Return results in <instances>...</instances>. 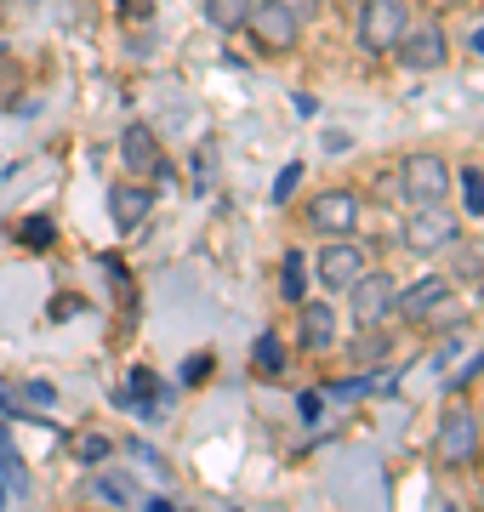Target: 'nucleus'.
<instances>
[{
    "mask_svg": "<svg viewBox=\"0 0 484 512\" xmlns=\"http://www.w3.org/2000/svg\"><path fill=\"white\" fill-rule=\"evenodd\" d=\"M245 29L257 35L262 52H297V40H302V18L285 6V0H251Z\"/></svg>",
    "mask_w": 484,
    "mask_h": 512,
    "instance_id": "nucleus-1",
    "label": "nucleus"
},
{
    "mask_svg": "<svg viewBox=\"0 0 484 512\" xmlns=\"http://www.w3.org/2000/svg\"><path fill=\"white\" fill-rule=\"evenodd\" d=\"M456 245V217H450V205L445 200H433V205H416L405 217V251L416 256H439Z\"/></svg>",
    "mask_w": 484,
    "mask_h": 512,
    "instance_id": "nucleus-2",
    "label": "nucleus"
},
{
    "mask_svg": "<svg viewBox=\"0 0 484 512\" xmlns=\"http://www.w3.org/2000/svg\"><path fill=\"white\" fill-rule=\"evenodd\" d=\"M405 29H410L405 0H365L359 6V46L365 52H393Z\"/></svg>",
    "mask_w": 484,
    "mask_h": 512,
    "instance_id": "nucleus-3",
    "label": "nucleus"
},
{
    "mask_svg": "<svg viewBox=\"0 0 484 512\" xmlns=\"http://www.w3.org/2000/svg\"><path fill=\"white\" fill-rule=\"evenodd\" d=\"M393 296H399L393 274H382V268H365V274L348 285V302H354V325H359V330H376V325H382V319L393 313Z\"/></svg>",
    "mask_w": 484,
    "mask_h": 512,
    "instance_id": "nucleus-4",
    "label": "nucleus"
},
{
    "mask_svg": "<svg viewBox=\"0 0 484 512\" xmlns=\"http://www.w3.org/2000/svg\"><path fill=\"white\" fill-rule=\"evenodd\" d=\"M399 194H405L410 205H433L450 194V165L439 160V154H410L405 165H399Z\"/></svg>",
    "mask_w": 484,
    "mask_h": 512,
    "instance_id": "nucleus-5",
    "label": "nucleus"
},
{
    "mask_svg": "<svg viewBox=\"0 0 484 512\" xmlns=\"http://www.w3.org/2000/svg\"><path fill=\"white\" fill-rule=\"evenodd\" d=\"M308 222H314V234H354L359 228V194L354 188H325V194H314V205H308Z\"/></svg>",
    "mask_w": 484,
    "mask_h": 512,
    "instance_id": "nucleus-6",
    "label": "nucleus"
},
{
    "mask_svg": "<svg viewBox=\"0 0 484 512\" xmlns=\"http://www.w3.org/2000/svg\"><path fill=\"white\" fill-rule=\"evenodd\" d=\"M120 165H126L137 183L166 177V148H160V137H154L149 126H126L120 131Z\"/></svg>",
    "mask_w": 484,
    "mask_h": 512,
    "instance_id": "nucleus-7",
    "label": "nucleus"
},
{
    "mask_svg": "<svg viewBox=\"0 0 484 512\" xmlns=\"http://www.w3.org/2000/svg\"><path fill=\"white\" fill-rule=\"evenodd\" d=\"M439 456H445L450 467H467V461L479 456V421H473L467 404H450L445 421H439Z\"/></svg>",
    "mask_w": 484,
    "mask_h": 512,
    "instance_id": "nucleus-8",
    "label": "nucleus"
},
{
    "mask_svg": "<svg viewBox=\"0 0 484 512\" xmlns=\"http://www.w3.org/2000/svg\"><path fill=\"white\" fill-rule=\"evenodd\" d=\"M445 29L439 23H422V29H405L399 35V46H393V57L405 63V69H416V74H428V69H439L445 63Z\"/></svg>",
    "mask_w": 484,
    "mask_h": 512,
    "instance_id": "nucleus-9",
    "label": "nucleus"
},
{
    "mask_svg": "<svg viewBox=\"0 0 484 512\" xmlns=\"http://www.w3.org/2000/svg\"><path fill=\"white\" fill-rule=\"evenodd\" d=\"M314 274H319V285H325V291H348V285L365 274V251H359V245H348V239H331V245L319 251Z\"/></svg>",
    "mask_w": 484,
    "mask_h": 512,
    "instance_id": "nucleus-10",
    "label": "nucleus"
},
{
    "mask_svg": "<svg viewBox=\"0 0 484 512\" xmlns=\"http://www.w3.org/2000/svg\"><path fill=\"white\" fill-rule=\"evenodd\" d=\"M450 302V279L445 274H428V279H416L410 291L393 296V308L405 313V319H433V313Z\"/></svg>",
    "mask_w": 484,
    "mask_h": 512,
    "instance_id": "nucleus-11",
    "label": "nucleus"
},
{
    "mask_svg": "<svg viewBox=\"0 0 484 512\" xmlns=\"http://www.w3.org/2000/svg\"><path fill=\"white\" fill-rule=\"evenodd\" d=\"M302 308V319H297V342L308 353H331V342H336V319H331V308L325 302H297Z\"/></svg>",
    "mask_w": 484,
    "mask_h": 512,
    "instance_id": "nucleus-12",
    "label": "nucleus"
},
{
    "mask_svg": "<svg viewBox=\"0 0 484 512\" xmlns=\"http://www.w3.org/2000/svg\"><path fill=\"white\" fill-rule=\"evenodd\" d=\"M149 188H137V183H120V188H109V217H114V228H137V222L149 217Z\"/></svg>",
    "mask_w": 484,
    "mask_h": 512,
    "instance_id": "nucleus-13",
    "label": "nucleus"
},
{
    "mask_svg": "<svg viewBox=\"0 0 484 512\" xmlns=\"http://www.w3.org/2000/svg\"><path fill=\"white\" fill-rule=\"evenodd\" d=\"M23 495H29V467H23V456L12 450L6 427H0V501H23Z\"/></svg>",
    "mask_w": 484,
    "mask_h": 512,
    "instance_id": "nucleus-14",
    "label": "nucleus"
},
{
    "mask_svg": "<svg viewBox=\"0 0 484 512\" xmlns=\"http://www.w3.org/2000/svg\"><path fill=\"white\" fill-rule=\"evenodd\" d=\"M200 12H205L211 29L234 35V29H245V18H251V0H200Z\"/></svg>",
    "mask_w": 484,
    "mask_h": 512,
    "instance_id": "nucleus-15",
    "label": "nucleus"
},
{
    "mask_svg": "<svg viewBox=\"0 0 484 512\" xmlns=\"http://www.w3.org/2000/svg\"><path fill=\"white\" fill-rule=\"evenodd\" d=\"M280 296H285V302H308V256H302V251H285Z\"/></svg>",
    "mask_w": 484,
    "mask_h": 512,
    "instance_id": "nucleus-16",
    "label": "nucleus"
},
{
    "mask_svg": "<svg viewBox=\"0 0 484 512\" xmlns=\"http://www.w3.org/2000/svg\"><path fill=\"white\" fill-rule=\"evenodd\" d=\"M251 365H257V376H280L285 370V342L274 330H262L257 342H251Z\"/></svg>",
    "mask_w": 484,
    "mask_h": 512,
    "instance_id": "nucleus-17",
    "label": "nucleus"
},
{
    "mask_svg": "<svg viewBox=\"0 0 484 512\" xmlns=\"http://www.w3.org/2000/svg\"><path fill=\"white\" fill-rule=\"evenodd\" d=\"M97 495H103V501H120V507H131V501H149V495H143V484H137L131 473H103V478H97Z\"/></svg>",
    "mask_w": 484,
    "mask_h": 512,
    "instance_id": "nucleus-18",
    "label": "nucleus"
},
{
    "mask_svg": "<svg viewBox=\"0 0 484 512\" xmlns=\"http://www.w3.org/2000/svg\"><path fill=\"white\" fill-rule=\"evenodd\" d=\"M456 183H462V211L467 217H484V171L479 165H462Z\"/></svg>",
    "mask_w": 484,
    "mask_h": 512,
    "instance_id": "nucleus-19",
    "label": "nucleus"
},
{
    "mask_svg": "<svg viewBox=\"0 0 484 512\" xmlns=\"http://www.w3.org/2000/svg\"><path fill=\"white\" fill-rule=\"evenodd\" d=\"M18 239L29 245V251H46V245L57 239V228H52V217H23L18 222Z\"/></svg>",
    "mask_w": 484,
    "mask_h": 512,
    "instance_id": "nucleus-20",
    "label": "nucleus"
},
{
    "mask_svg": "<svg viewBox=\"0 0 484 512\" xmlns=\"http://www.w3.org/2000/svg\"><path fill=\"white\" fill-rule=\"evenodd\" d=\"M18 399L29 404V410H52V404H57V387H52V382H23ZM29 421H35V416H29Z\"/></svg>",
    "mask_w": 484,
    "mask_h": 512,
    "instance_id": "nucleus-21",
    "label": "nucleus"
},
{
    "mask_svg": "<svg viewBox=\"0 0 484 512\" xmlns=\"http://www.w3.org/2000/svg\"><path fill=\"white\" fill-rule=\"evenodd\" d=\"M297 183H302V165L291 160V165L280 171V177H274V205H285V200H291V194H297Z\"/></svg>",
    "mask_w": 484,
    "mask_h": 512,
    "instance_id": "nucleus-22",
    "label": "nucleus"
},
{
    "mask_svg": "<svg viewBox=\"0 0 484 512\" xmlns=\"http://www.w3.org/2000/svg\"><path fill=\"white\" fill-rule=\"evenodd\" d=\"M205 376H211V353H194V359L183 365V382H188V387H200Z\"/></svg>",
    "mask_w": 484,
    "mask_h": 512,
    "instance_id": "nucleus-23",
    "label": "nucleus"
},
{
    "mask_svg": "<svg viewBox=\"0 0 484 512\" xmlns=\"http://www.w3.org/2000/svg\"><path fill=\"white\" fill-rule=\"evenodd\" d=\"M109 450H114V444L103 439V433H92V439H80V461H103Z\"/></svg>",
    "mask_w": 484,
    "mask_h": 512,
    "instance_id": "nucleus-24",
    "label": "nucleus"
},
{
    "mask_svg": "<svg viewBox=\"0 0 484 512\" xmlns=\"http://www.w3.org/2000/svg\"><path fill=\"white\" fill-rule=\"evenodd\" d=\"M297 410H302L308 421H319V416H325V393H302V399H297Z\"/></svg>",
    "mask_w": 484,
    "mask_h": 512,
    "instance_id": "nucleus-25",
    "label": "nucleus"
},
{
    "mask_svg": "<svg viewBox=\"0 0 484 512\" xmlns=\"http://www.w3.org/2000/svg\"><path fill=\"white\" fill-rule=\"evenodd\" d=\"M479 370H484V353H473V359H467V365L456 370V376H450V387H467L473 376H479Z\"/></svg>",
    "mask_w": 484,
    "mask_h": 512,
    "instance_id": "nucleus-26",
    "label": "nucleus"
},
{
    "mask_svg": "<svg viewBox=\"0 0 484 512\" xmlns=\"http://www.w3.org/2000/svg\"><path fill=\"white\" fill-rule=\"evenodd\" d=\"M120 12H126V18H137V23H149L154 18V0H120Z\"/></svg>",
    "mask_w": 484,
    "mask_h": 512,
    "instance_id": "nucleus-27",
    "label": "nucleus"
},
{
    "mask_svg": "<svg viewBox=\"0 0 484 512\" xmlns=\"http://www.w3.org/2000/svg\"><path fill=\"white\" fill-rule=\"evenodd\" d=\"M285 6H291L297 18H319V12H325V0H285Z\"/></svg>",
    "mask_w": 484,
    "mask_h": 512,
    "instance_id": "nucleus-28",
    "label": "nucleus"
},
{
    "mask_svg": "<svg viewBox=\"0 0 484 512\" xmlns=\"http://www.w3.org/2000/svg\"><path fill=\"white\" fill-rule=\"evenodd\" d=\"M131 456H137V461H149V467H154V473H160V478H166V473H171V467H166V461H160V456H154L149 444H137V450H131Z\"/></svg>",
    "mask_w": 484,
    "mask_h": 512,
    "instance_id": "nucleus-29",
    "label": "nucleus"
},
{
    "mask_svg": "<svg viewBox=\"0 0 484 512\" xmlns=\"http://www.w3.org/2000/svg\"><path fill=\"white\" fill-rule=\"evenodd\" d=\"M69 313H80V296H57V302H52V319H69Z\"/></svg>",
    "mask_w": 484,
    "mask_h": 512,
    "instance_id": "nucleus-30",
    "label": "nucleus"
},
{
    "mask_svg": "<svg viewBox=\"0 0 484 512\" xmlns=\"http://www.w3.org/2000/svg\"><path fill=\"white\" fill-rule=\"evenodd\" d=\"M467 46H473V52L484 57V23H479V29H473V40H467Z\"/></svg>",
    "mask_w": 484,
    "mask_h": 512,
    "instance_id": "nucleus-31",
    "label": "nucleus"
},
{
    "mask_svg": "<svg viewBox=\"0 0 484 512\" xmlns=\"http://www.w3.org/2000/svg\"><path fill=\"white\" fill-rule=\"evenodd\" d=\"M428 6H467V0H428Z\"/></svg>",
    "mask_w": 484,
    "mask_h": 512,
    "instance_id": "nucleus-32",
    "label": "nucleus"
},
{
    "mask_svg": "<svg viewBox=\"0 0 484 512\" xmlns=\"http://www.w3.org/2000/svg\"><path fill=\"white\" fill-rule=\"evenodd\" d=\"M29 6H35V0H29Z\"/></svg>",
    "mask_w": 484,
    "mask_h": 512,
    "instance_id": "nucleus-33",
    "label": "nucleus"
}]
</instances>
